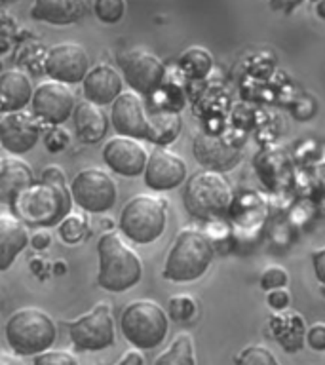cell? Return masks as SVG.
Segmentation results:
<instances>
[{
	"instance_id": "obj_10",
	"label": "cell",
	"mask_w": 325,
	"mask_h": 365,
	"mask_svg": "<svg viewBox=\"0 0 325 365\" xmlns=\"http://www.w3.org/2000/svg\"><path fill=\"white\" fill-rule=\"evenodd\" d=\"M118 67L131 90L148 96L158 90L165 76L164 63L143 48H131L118 56Z\"/></svg>"
},
{
	"instance_id": "obj_3",
	"label": "cell",
	"mask_w": 325,
	"mask_h": 365,
	"mask_svg": "<svg viewBox=\"0 0 325 365\" xmlns=\"http://www.w3.org/2000/svg\"><path fill=\"white\" fill-rule=\"evenodd\" d=\"M215 257V247L205 234L200 230H182L177 234L164 264V276L170 282L185 284L202 278Z\"/></svg>"
},
{
	"instance_id": "obj_32",
	"label": "cell",
	"mask_w": 325,
	"mask_h": 365,
	"mask_svg": "<svg viewBox=\"0 0 325 365\" xmlns=\"http://www.w3.org/2000/svg\"><path fill=\"white\" fill-rule=\"evenodd\" d=\"M33 365H78L73 354L65 350H46V352L34 356Z\"/></svg>"
},
{
	"instance_id": "obj_6",
	"label": "cell",
	"mask_w": 325,
	"mask_h": 365,
	"mask_svg": "<svg viewBox=\"0 0 325 365\" xmlns=\"http://www.w3.org/2000/svg\"><path fill=\"white\" fill-rule=\"evenodd\" d=\"M118 225L120 232L133 244H153L167 225L165 202L148 194H137L122 207Z\"/></svg>"
},
{
	"instance_id": "obj_14",
	"label": "cell",
	"mask_w": 325,
	"mask_h": 365,
	"mask_svg": "<svg viewBox=\"0 0 325 365\" xmlns=\"http://www.w3.org/2000/svg\"><path fill=\"white\" fill-rule=\"evenodd\" d=\"M105 164L122 177H139L145 173L148 162L147 148L133 137H114L103 147Z\"/></svg>"
},
{
	"instance_id": "obj_7",
	"label": "cell",
	"mask_w": 325,
	"mask_h": 365,
	"mask_svg": "<svg viewBox=\"0 0 325 365\" xmlns=\"http://www.w3.org/2000/svg\"><path fill=\"white\" fill-rule=\"evenodd\" d=\"M182 202L194 217L225 215L232 205V188L219 171H198L187 181Z\"/></svg>"
},
{
	"instance_id": "obj_11",
	"label": "cell",
	"mask_w": 325,
	"mask_h": 365,
	"mask_svg": "<svg viewBox=\"0 0 325 365\" xmlns=\"http://www.w3.org/2000/svg\"><path fill=\"white\" fill-rule=\"evenodd\" d=\"M74 107H76L74 93L67 84L48 80L34 88L31 108L34 118L42 124L61 125L73 116Z\"/></svg>"
},
{
	"instance_id": "obj_31",
	"label": "cell",
	"mask_w": 325,
	"mask_h": 365,
	"mask_svg": "<svg viewBox=\"0 0 325 365\" xmlns=\"http://www.w3.org/2000/svg\"><path fill=\"white\" fill-rule=\"evenodd\" d=\"M289 284V276L282 267H268L261 276V287L264 291L284 289Z\"/></svg>"
},
{
	"instance_id": "obj_40",
	"label": "cell",
	"mask_w": 325,
	"mask_h": 365,
	"mask_svg": "<svg viewBox=\"0 0 325 365\" xmlns=\"http://www.w3.org/2000/svg\"><path fill=\"white\" fill-rule=\"evenodd\" d=\"M299 4H302V0H270L272 10L284 11V14H291Z\"/></svg>"
},
{
	"instance_id": "obj_34",
	"label": "cell",
	"mask_w": 325,
	"mask_h": 365,
	"mask_svg": "<svg viewBox=\"0 0 325 365\" xmlns=\"http://www.w3.org/2000/svg\"><path fill=\"white\" fill-rule=\"evenodd\" d=\"M308 346L316 350V352H324L325 350V325L316 324L306 331Z\"/></svg>"
},
{
	"instance_id": "obj_30",
	"label": "cell",
	"mask_w": 325,
	"mask_h": 365,
	"mask_svg": "<svg viewBox=\"0 0 325 365\" xmlns=\"http://www.w3.org/2000/svg\"><path fill=\"white\" fill-rule=\"evenodd\" d=\"M93 14L101 23L114 25L125 14V0H93Z\"/></svg>"
},
{
	"instance_id": "obj_25",
	"label": "cell",
	"mask_w": 325,
	"mask_h": 365,
	"mask_svg": "<svg viewBox=\"0 0 325 365\" xmlns=\"http://www.w3.org/2000/svg\"><path fill=\"white\" fill-rule=\"evenodd\" d=\"M150 128H153V137L150 141L165 145L177 139L179 128H181V118L175 113H153L150 116Z\"/></svg>"
},
{
	"instance_id": "obj_1",
	"label": "cell",
	"mask_w": 325,
	"mask_h": 365,
	"mask_svg": "<svg viewBox=\"0 0 325 365\" xmlns=\"http://www.w3.org/2000/svg\"><path fill=\"white\" fill-rule=\"evenodd\" d=\"M73 207V194L67 185L40 179L25 188L11 204V213L27 227H57Z\"/></svg>"
},
{
	"instance_id": "obj_9",
	"label": "cell",
	"mask_w": 325,
	"mask_h": 365,
	"mask_svg": "<svg viewBox=\"0 0 325 365\" xmlns=\"http://www.w3.org/2000/svg\"><path fill=\"white\" fill-rule=\"evenodd\" d=\"M73 346L80 352H99L114 344L113 310L107 302H99L90 312L68 324Z\"/></svg>"
},
{
	"instance_id": "obj_45",
	"label": "cell",
	"mask_w": 325,
	"mask_h": 365,
	"mask_svg": "<svg viewBox=\"0 0 325 365\" xmlns=\"http://www.w3.org/2000/svg\"><path fill=\"white\" fill-rule=\"evenodd\" d=\"M0 71H2V61H0Z\"/></svg>"
},
{
	"instance_id": "obj_38",
	"label": "cell",
	"mask_w": 325,
	"mask_h": 365,
	"mask_svg": "<svg viewBox=\"0 0 325 365\" xmlns=\"http://www.w3.org/2000/svg\"><path fill=\"white\" fill-rule=\"evenodd\" d=\"M42 179L50 182H61V185H67V177L61 171L59 165H48L44 171H42Z\"/></svg>"
},
{
	"instance_id": "obj_21",
	"label": "cell",
	"mask_w": 325,
	"mask_h": 365,
	"mask_svg": "<svg viewBox=\"0 0 325 365\" xmlns=\"http://www.w3.org/2000/svg\"><path fill=\"white\" fill-rule=\"evenodd\" d=\"M31 242L27 225L17 219L14 213L0 215V272H4L16 262L19 253Z\"/></svg>"
},
{
	"instance_id": "obj_4",
	"label": "cell",
	"mask_w": 325,
	"mask_h": 365,
	"mask_svg": "<svg viewBox=\"0 0 325 365\" xmlns=\"http://www.w3.org/2000/svg\"><path fill=\"white\" fill-rule=\"evenodd\" d=\"M6 342L17 356H38L53 346L57 327L48 312L40 308H19L6 322Z\"/></svg>"
},
{
	"instance_id": "obj_41",
	"label": "cell",
	"mask_w": 325,
	"mask_h": 365,
	"mask_svg": "<svg viewBox=\"0 0 325 365\" xmlns=\"http://www.w3.org/2000/svg\"><path fill=\"white\" fill-rule=\"evenodd\" d=\"M0 365H23V361L17 358V354L0 350Z\"/></svg>"
},
{
	"instance_id": "obj_28",
	"label": "cell",
	"mask_w": 325,
	"mask_h": 365,
	"mask_svg": "<svg viewBox=\"0 0 325 365\" xmlns=\"http://www.w3.org/2000/svg\"><path fill=\"white\" fill-rule=\"evenodd\" d=\"M234 365H282L267 346L251 344L234 358Z\"/></svg>"
},
{
	"instance_id": "obj_13",
	"label": "cell",
	"mask_w": 325,
	"mask_h": 365,
	"mask_svg": "<svg viewBox=\"0 0 325 365\" xmlns=\"http://www.w3.org/2000/svg\"><path fill=\"white\" fill-rule=\"evenodd\" d=\"M110 124H113L114 131L122 137L148 139V141L153 137V128H150V118L145 110V103L135 91H124L113 103Z\"/></svg>"
},
{
	"instance_id": "obj_44",
	"label": "cell",
	"mask_w": 325,
	"mask_h": 365,
	"mask_svg": "<svg viewBox=\"0 0 325 365\" xmlns=\"http://www.w3.org/2000/svg\"><path fill=\"white\" fill-rule=\"evenodd\" d=\"M310 2H316V4H318V2H319V0H310Z\"/></svg>"
},
{
	"instance_id": "obj_5",
	"label": "cell",
	"mask_w": 325,
	"mask_h": 365,
	"mask_svg": "<svg viewBox=\"0 0 325 365\" xmlns=\"http://www.w3.org/2000/svg\"><path fill=\"white\" fill-rule=\"evenodd\" d=\"M170 316L153 301H133L120 314V331L137 350H153L167 335Z\"/></svg>"
},
{
	"instance_id": "obj_20",
	"label": "cell",
	"mask_w": 325,
	"mask_h": 365,
	"mask_svg": "<svg viewBox=\"0 0 325 365\" xmlns=\"http://www.w3.org/2000/svg\"><path fill=\"white\" fill-rule=\"evenodd\" d=\"M34 88L31 78L21 71H4L0 73V110L2 113H17L31 105Z\"/></svg>"
},
{
	"instance_id": "obj_12",
	"label": "cell",
	"mask_w": 325,
	"mask_h": 365,
	"mask_svg": "<svg viewBox=\"0 0 325 365\" xmlns=\"http://www.w3.org/2000/svg\"><path fill=\"white\" fill-rule=\"evenodd\" d=\"M44 73L61 84H80L90 73V56L80 44L61 42L50 48L44 59Z\"/></svg>"
},
{
	"instance_id": "obj_35",
	"label": "cell",
	"mask_w": 325,
	"mask_h": 365,
	"mask_svg": "<svg viewBox=\"0 0 325 365\" xmlns=\"http://www.w3.org/2000/svg\"><path fill=\"white\" fill-rule=\"evenodd\" d=\"M289 293L285 289H272L268 291V297H267V302L268 307L272 308V310H276V312H282V310H285V308L289 307Z\"/></svg>"
},
{
	"instance_id": "obj_33",
	"label": "cell",
	"mask_w": 325,
	"mask_h": 365,
	"mask_svg": "<svg viewBox=\"0 0 325 365\" xmlns=\"http://www.w3.org/2000/svg\"><path fill=\"white\" fill-rule=\"evenodd\" d=\"M44 145L50 153H59L68 145V133L61 125H51V130L44 137Z\"/></svg>"
},
{
	"instance_id": "obj_16",
	"label": "cell",
	"mask_w": 325,
	"mask_h": 365,
	"mask_svg": "<svg viewBox=\"0 0 325 365\" xmlns=\"http://www.w3.org/2000/svg\"><path fill=\"white\" fill-rule=\"evenodd\" d=\"M145 185L153 190H171L187 179V164L181 156L158 147L148 154L147 168L143 173Z\"/></svg>"
},
{
	"instance_id": "obj_39",
	"label": "cell",
	"mask_w": 325,
	"mask_h": 365,
	"mask_svg": "<svg viewBox=\"0 0 325 365\" xmlns=\"http://www.w3.org/2000/svg\"><path fill=\"white\" fill-rule=\"evenodd\" d=\"M116 365H145V358L139 350H130L116 361Z\"/></svg>"
},
{
	"instance_id": "obj_22",
	"label": "cell",
	"mask_w": 325,
	"mask_h": 365,
	"mask_svg": "<svg viewBox=\"0 0 325 365\" xmlns=\"http://www.w3.org/2000/svg\"><path fill=\"white\" fill-rule=\"evenodd\" d=\"M73 122L76 137L88 145L99 143L108 131V118L105 110L96 103L86 101V99L74 107Z\"/></svg>"
},
{
	"instance_id": "obj_8",
	"label": "cell",
	"mask_w": 325,
	"mask_h": 365,
	"mask_svg": "<svg viewBox=\"0 0 325 365\" xmlns=\"http://www.w3.org/2000/svg\"><path fill=\"white\" fill-rule=\"evenodd\" d=\"M68 188L74 204L88 213H107L118 198V188L113 177L97 168L78 171Z\"/></svg>"
},
{
	"instance_id": "obj_18",
	"label": "cell",
	"mask_w": 325,
	"mask_h": 365,
	"mask_svg": "<svg viewBox=\"0 0 325 365\" xmlns=\"http://www.w3.org/2000/svg\"><path fill=\"white\" fill-rule=\"evenodd\" d=\"M34 182L33 168L17 156L0 158V204L10 205Z\"/></svg>"
},
{
	"instance_id": "obj_43",
	"label": "cell",
	"mask_w": 325,
	"mask_h": 365,
	"mask_svg": "<svg viewBox=\"0 0 325 365\" xmlns=\"http://www.w3.org/2000/svg\"><path fill=\"white\" fill-rule=\"evenodd\" d=\"M0 310H2V295H0Z\"/></svg>"
},
{
	"instance_id": "obj_36",
	"label": "cell",
	"mask_w": 325,
	"mask_h": 365,
	"mask_svg": "<svg viewBox=\"0 0 325 365\" xmlns=\"http://www.w3.org/2000/svg\"><path fill=\"white\" fill-rule=\"evenodd\" d=\"M312 267L319 284L325 285V247L312 251Z\"/></svg>"
},
{
	"instance_id": "obj_29",
	"label": "cell",
	"mask_w": 325,
	"mask_h": 365,
	"mask_svg": "<svg viewBox=\"0 0 325 365\" xmlns=\"http://www.w3.org/2000/svg\"><path fill=\"white\" fill-rule=\"evenodd\" d=\"M59 236L65 244H78L82 240L86 238V234H88V222L82 215H67L63 219L59 225Z\"/></svg>"
},
{
	"instance_id": "obj_27",
	"label": "cell",
	"mask_w": 325,
	"mask_h": 365,
	"mask_svg": "<svg viewBox=\"0 0 325 365\" xmlns=\"http://www.w3.org/2000/svg\"><path fill=\"white\" fill-rule=\"evenodd\" d=\"M196 312H198V304L190 295H175L167 302V316L171 322H177V324L190 322Z\"/></svg>"
},
{
	"instance_id": "obj_37",
	"label": "cell",
	"mask_w": 325,
	"mask_h": 365,
	"mask_svg": "<svg viewBox=\"0 0 325 365\" xmlns=\"http://www.w3.org/2000/svg\"><path fill=\"white\" fill-rule=\"evenodd\" d=\"M29 244L33 245V250L36 251H44L50 247L51 244V234L46 230V228H40V230H36V232L31 236V242Z\"/></svg>"
},
{
	"instance_id": "obj_23",
	"label": "cell",
	"mask_w": 325,
	"mask_h": 365,
	"mask_svg": "<svg viewBox=\"0 0 325 365\" xmlns=\"http://www.w3.org/2000/svg\"><path fill=\"white\" fill-rule=\"evenodd\" d=\"M270 331L285 352H299L306 341V324L299 312H278L270 316Z\"/></svg>"
},
{
	"instance_id": "obj_17",
	"label": "cell",
	"mask_w": 325,
	"mask_h": 365,
	"mask_svg": "<svg viewBox=\"0 0 325 365\" xmlns=\"http://www.w3.org/2000/svg\"><path fill=\"white\" fill-rule=\"evenodd\" d=\"M124 76L113 68L110 65H97L90 68L82 82V93L84 99L90 103H96L99 107L113 105L124 91Z\"/></svg>"
},
{
	"instance_id": "obj_15",
	"label": "cell",
	"mask_w": 325,
	"mask_h": 365,
	"mask_svg": "<svg viewBox=\"0 0 325 365\" xmlns=\"http://www.w3.org/2000/svg\"><path fill=\"white\" fill-rule=\"evenodd\" d=\"M40 139V122L25 110L8 113L0 118V145L11 156L33 150Z\"/></svg>"
},
{
	"instance_id": "obj_42",
	"label": "cell",
	"mask_w": 325,
	"mask_h": 365,
	"mask_svg": "<svg viewBox=\"0 0 325 365\" xmlns=\"http://www.w3.org/2000/svg\"><path fill=\"white\" fill-rule=\"evenodd\" d=\"M316 14H318L321 19H325V0H319L318 4H316Z\"/></svg>"
},
{
	"instance_id": "obj_24",
	"label": "cell",
	"mask_w": 325,
	"mask_h": 365,
	"mask_svg": "<svg viewBox=\"0 0 325 365\" xmlns=\"http://www.w3.org/2000/svg\"><path fill=\"white\" fill-rule=\"evenodd\" d=\"M154 365H196L192 336L181 333L164 352L160 354Z\"/></svg>"
},
{
	"instance_id": "obj_19",
	"label": "cell",
	"mask_w": 325,
	"mask_h": 365,
	"mask_svg": "<svg viewBox=\"0 0 325 365\" xmlns=\"http://www.w3.org/2000/svg\"><path fill=\"white\" fill-rule=\"evenodd\" d=\"M88 11L86 0H33L31 17L57 27L78 23Z\"/></svg>"
},
{
	"instance_id": "obj_2",
	"label": "cell",
	"mask_w": 325,
	"mask_h": 365,
	"mask_svg": "<svg viewBox=\"0 0 325 365\" xmlns=\"http://www.w3.org/2000/svg\"><path fill=\"white\" fill-rule=\"evenodd\" d=\"M99 272L97 284L110 293L135 287L143 278V262L116 232H105L97 242Z\"/></svg>"
},
{
	"instance_id": "obj_26",
	"label": "cell",
	"mask_w": 325,
	"mask_h": 365,
	"mask_svg": "<svg viewBox=\"0 0 325 365\" xmlns=\"http://www.w3.org/2000/svg\"><path fill=\"white\" fill-rule=\"evenodd\" d=\"M179 67L182 68V73H187L192 78H204L213 67V59L210 51L202 48H190L179 57Z\"/></svg>"
}]
</instances>
